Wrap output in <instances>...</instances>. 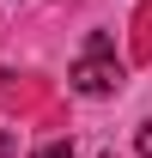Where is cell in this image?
<instances>
[{
  "mask_svg": "<svg viewBox=\"0 0 152 158\" xmlns=\"http://www.w3.org/2000/svg\"><path fill=\"white\" fill-rule=\"evenodd\" d=\"M73 85L85 91V98H103V91H116V85H122V61H116V49H110V37H103V31L85 43V61L73 67Z\"/></svg>",
  "mask_w": 152,
  "mask_h": 158,
  "instance_id": "cell-1",
  "label": "cell"
},
{
  "mask_svg": "<svg viewBox=\"0 0 152 158\" xmlns=\"http://www.w3.org/2000/svg\"><path fill=\"white\" fill-rule=\"evenodd\" d=\"M37 158H73V146H43Z\"/></svg>",
  "mask_w": 152,
  "mask_h": 158,
  "instance_id": "cell-2",
  "label": "cell"
},
{
  "mask_svg": "<svg viewBox=\"0 0 152 158\" xmlns=\"http://www.w3.org/2000/svg\"><path fill=\"white\" fill-rule=\"evenodd\" d=\"M140 158H152V122L140 128Z\"/></svg>",
  "mask_w": 152,
  "mask_h": 158,
  "instance_id": "cell-3",
  "label": "cell"
},
{
  "mask_svg": "<svg viewBox=\"0 0 152 158\" xmlns=\"http://www.w3.org/2000/svg\"><path fill=\"white\" fill-rule=\"evenodd\" d=\"M103 158H116V152H103Z\"/></svg>",
  "mask_w": 152,
  "mask_h": 158,
  "instance_id": "cell-4",
  "label": "cell"
}]
</instances>
